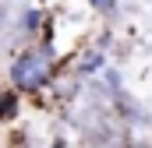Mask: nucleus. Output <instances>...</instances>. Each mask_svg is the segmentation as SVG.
<instances>
[{"mask_svg": "<svg viewBox=\"0 0 152 148\" xmlns=\"http://www.w3.org/2000/svg\"><path fill=\"white\" fill-rule=\"evenodd\" d=\"M14 116H18V95L7 92V95H0V120H14Z\"/></svg>", "mask_w": 152, "mask_h": 148, "instance_id": "2", "label": "nucleus"}, {"mask_svg": "<svg viewBox=\"0 0 152 148\" xmlns=\"http://www.w3.org/2000/svg\"><path fill=\"white\" fill-rule=\"evenodd\" d=\"M92 4H96V7H103V0H92Z\"/></svg>", "mask_w": 152, "mask_h": 148, "instance_id": "4", "label": "nucleus"}, {"mask_svg": "<svg viewBox=\"0 0 152 148\" xmlns=\"http://www.w3.org/2000/svg\"><path fill=\"white\" fill-rule=\"evenodd\" d=\"M36 25H39V11H28L21 18V28H36Z\"/></svg>", "mask_w": 152, "mask_h": 148, "instance_id": "3", "label": "nucleus"}, {"mask_svg": "<svg viewBox=\"0 0 152 148\" xmlns=\"http://www.w3.org/2000/svg\"><path fill=\"white\" fill-rule=\"evenodd\" d=\"M46 49L42 53H21L18 60H14V67H11V78H14V85L21 88V92H36L39 85L50 78V71H46Z\"/></svg>", "mask_w": 152, "mask_h": 148, "instance_id": "1", "label": "nucleus"}]
</instances>
